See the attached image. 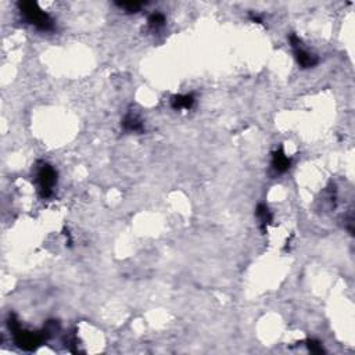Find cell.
Returning <instances> with one entry per match:
<instances>
[{
    "label": "cell",
    "instance_id": "10",
    "mask_svg": "<svg viewBox=\"0 0 355 355\" xmlns=\"http://www.w3.org/2000/svg\"><path fill=\"white\" fill-rule=\"evenodd\" d=\"M307 347L314 354H322V352H325L324 345L320 344L318 340H307Z\"/></svg>",
    "mask_w": 355,
    "mask_h": 355
},
{
    "label": "cell",
    "instance_id": "6",
    "mask_svg": "<svg viewBox=\"0 0 355 355\" xmlns=\"http://www.w3.org/2000/svg\"><path fill=\"white\" fill-rule=\"evenodd\" d=\"M171 104L175 110H189L195 104V98L191 94H179L174 96L171 100Z\"/></svg>",
    "mask_w": 355,
    "mask_h": 355
},
{
    "label": "cell",
    "instance_id": "4",
    "mask_svg": "<svg viewBox=\"0 0 355 355\" xmlns=\"http://www.w3.org/2000/svg\"><path fill=\"white\" fill-rule=\"evenodd\" d=\"M290 43H292V47H293L294 54H296V58L297 61L303 68H311L318 64V58L311 54L309 52H307L303 46H301V41L296 35L290 36Z\"/></svg>",
    "mask_w": 355,
    "mask_h": 355
},
{
    "label": "cell",
    "instance_id": "3",
    "mask_svg": "<svg viewBox=\"0 0 355 355\" xmlns=\"http://www.w3.org/2000/svg\"><path fill=\"white\" fill-rule=\"evenodd\" d=\"M36 180H38V187L39 193L43 199H47L53 195V189L57 183V172L52 165L42 164V167L38 170L36 174Z\"/></svg>",
    "mask_w": 355,
    "mask_h": 355
},
{
    "label": "cell",
    "instance_id": "8",
    "mask_svg": "<svg viewBox=\"0 0 355 355\" xmlns=\"http://www.w3.org/2000/svg\"><path fill=\"white\" fill-rule=\"evenodd\" d=\"M255 214H257L258 219L261 222V225H263V229H265L268 223L272 222V212L269 211V208H268L265 204H260V206L257 207Z\"/></svg>",
    "mask_w": 355,
    "mask_h": 355
},
{
    "label": "cell",
    "instance_id": "5",
    "mask_svg": "<svg viewBox=\"0 0 355 355\" xmlns=\"http://www.w3.org/2000/svg\"><path fill=\"white\" fill-rule=\"evenodd\" d=\"M292 165V160L288 158L287 155L284 154V151L282 149L276 150L272 155V168L275 172L278 174H283L290 168Z\"/></svg>",
    "mask_w": 355,
    "mask_h": 355
},
{
    "label": "cell",
    "instance_id": "7",
    "mask_svg": "<svg viewBox=\"0 0 355 355\" xmlns=\"http://www.w3.org/2000/svg\"><path fill=\"white\" fill-rule=\"evenodd\" d=\"M122 126L129 132H142L143 131V122L132 114H128L125 117L124 121H122Z\"/></svg>",
    "mask_w": 355,
    "mask_h": 355
},
{
    "label": "cell",
    "instance_id": "9",
    "mask_svg": "<svg viewBox=\"0 0 355 355\" xmlns=\"http://www.w3.org/2000/svg\"><path fill=\"white\" fill-rule=\"evenodd\" d=\"M165 22V17L161 14V13H154V14H151L149 18V25L151 26V28H154V29H157V28H160V26L164 25Z\"/></svg>",
    "mask_w": 355,
    "mask_h": 355
},
{
    "label": "cell",
    "instance_id": "2",
    "mask_svg": "<svg viewBox=\"0 0 355 355\" xmlns=\"http://www.w3.org/2000/svg\"><path fill=\"white\" fill-rule=\"evenodd\" d=\"M13 335H14V341L16 344L25 351H32L35 350L38 345H41L45 339L49 335L47 330H43L41 333L38 332H28V330H22L20 328V325L17 326L16 329L11 330Z\"/></svg>",
    "mask_w": 355,
    "mask_h": 355
},
{
    "label": "cell",
    "instance_id": "1",
    "mask_svg": "<svg viewBox=\"0 0 355 355\" xmlns=\"http://www.w3.org/2000/svg\"><path fill=\"white\" fill-rule=\"evenodd\" d=\"M21 14L24 16L31 25H34L41 31H52L54 28V21L47 13L42 10L39 6L32 2H22L18 5Z\"/></svg>",
    "mask_w": 355,
    "mask_h": 355
}]
</instances>
